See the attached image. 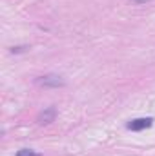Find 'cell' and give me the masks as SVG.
Masks as SVG:
<instances>
[{"label": "cell", "mask_w": 155, "mask_h": 156, "mask_svg": "<svg viewBox=\"0 0 155 156\" xmlns=\"http://www.w3.org/2000/svg\"><path fill=\"white\" fill-rule=\"evenodd\" d=\"M37 85L46 87V89H57V87H64L66 82H64V78L59 76V75H44V76L37 78Z\"/></svg>", "instance_id": "obj_1"}, {"label": "cell", "mask_w": 155, "mask_h": 156, "mask_svg": "<svg viewBox=\"0 0 155 156\" xmlns=\"http://www.w3.org/2000/svg\"><path fill=\"white\" fill-rule=\"evenodd\" d=\"M152 123H153V118H137V120L128 122L126 127H128L130 131H144V129L152 127Z\"/></svg>", "instance_id": "obj_2"}, {"label": "cell", "mask_w": 155, "mask_h": 156, "mask_svg": "<svg viewBox=\"0 0 155 156\" xmlns=\"http://www.w3.org/2000/svg\"><path fill=\"white\" fill-rule=\"evenodd\" d=\"M55 118H57V109L55 107H47V109H44L39 115V123L40 125L51 123V122H55Z\"/></svg>", "instance_id": "obj_3"}, {"label": "cell", "mask_w": 155, "mask_h": 156, "mask_svg": "<svg viewBox=\"0 0 155 156\" xmlns=\"http://www.w3.org/2000/svg\"><path fill=\"white\" fill-rule=\"evenodd\" d=\"M17 156H40L39 153H35V151H31V149H20Z\"/></svg>", "instance_id": "obj_4"}, {"label": "cell", "mask_w": 155, "mask_h": 156, "mask_svg": "<svg viewBox=\"0 0 155 156\" xmlns=\"http://www.w3.org/2000/svg\"><path fill=\"white\" fill-rule=\"evenodd\" d=\"M135 4H146V2H150V0H133Z\"/></svg>", "instance_id": "obj_5"}]
</instances>
